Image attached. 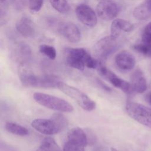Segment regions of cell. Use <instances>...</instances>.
<instances>
[{
  "instance_id": "cell-16",
  "label": "cell",
  "mask_w": 151,
  "mask_h": 151,
  "mask_svg": "<svg viewBox=\"0 0 151 151\" xmlns=\"http://www.w3.org/2000/svg\"><path fill=\"white\" fill-rule=\"evenodd\" d=\"M133 15L139 20H146L151 18V0H145L135 7Z\"/></svg>"
},
{
  "instance_id": "cell-13",
  "label": "cell",
  "mask_w": 151,
  "mask_h": 151,
  "mask_svg": "<svg viewBox=\"0 0 151 151\" xmlns=\"http://www.w3.org/2000/svg\"><path fill=\"white\" fill-rule=\"evenodd\" d=\"M67 141L83 147L88 144V137L85 132L79 127L72 128L67 134Z\"/></svg>"
},
{
  "instance_id": "cell-33",
  "label": "cell",
  "mask_w": 151,
  "mask_h": 151,
  "mask_svg": "<svg viewBox=\"0 0 151 151\" xmlns=\"http://www.w3.org/2000/svg\"><path fill=\"white\" fill-rule=\"evenodd\" d=\"M111 151H119V150H118L117 149L114 147H111Z\"/></svg>"
},
{
  "instance_id": "cell-21",
  "label": "cell",
  "mask_w": 151,
  "mask_h": 151,
  "mask_svg": "<svg viewBox=\"0 0 151 151\" xmlns=\"http://www.w3.org/2000/svg\"><path fill=\"white\" fill-rule=\"evenodd\" d=\"M5 127L8 132L15 135L25 136L29 134V131L26 127L14 122L6 123Z\"/></svg>"
},
{
  "instance_id": "cell-28",
  "label": "cell",
  "mask_w": 151,
  "mask_h": 151,
  "mask_svg": "<svg viewBox=\"0 0 151 151\" xmlns=\"http://www.w3.org/2000/svg\"><path fill=\"white\" fill-rule=\"evenodd\" d=\"M29 0H11L13 8L18 11H22L26 7Z\"/></svg>"
},
{
  "instance_id": "cell-4",
  "label": "cell",
  "mask_w": 151,
  "mask_h": 151,
  "mask_svg": "<svg viewBox=\"0 0 151 151\" xmlns=\"http://www.w3.org/2000/svg\"><path fill=\"white\" fill-rule=\"evenodd\" d=\"M125 109L131 118L151 128V108L137 103L129 101L126 103Z\"/></svg>"
},
{
  "instance_id": "cell-9",
  "label": "cell",
  "mask_w": 151,
  "mask_h": 151,
  "mask_svg": "<svg viewBox=\"0 0 151 151\" xmlns=\"http://www.w3.org/2000/svg\"><path fill=\"white\" fill-rule=\"evenodd\" d=\"M76 14L78 20L88 27H94L97 23L95 11L86 4H80L76 9Z\"/></svg>"
},
{
  "instance_id": "cell-11",
  "label": "cell",
  "mask_w": 151,
  "mask_h": 151,
  "mask_svg": "<svg viewBox=\"0 0 151 151\" xmlns=\"http://www.w3.org/2000/svg\"><path fill=\"white\" fill-rule=\"evenodd\" d=\"M114 61L117 67L123 71H129L133 69L136 64L135 57L126 50L119 52L116 55Z\"/></svg>"
},
{
  "instance_id": "cell-1",
  "label": "cell",
  "mask_w": 151,
  "mask_h": 151,
  "mask_svg": "<svg viewBox=\"0 0 151 151\" xmlns=\"http://www.w3.org/2000/svg\"><path fill=\"white\" fill-rule=\"evenodd\" d=\"M65 59L69 66L81 71L83 70L85 67L89 68H96L99 63L83 48H67Z\"/></svg>"
},
{
  "instance_id": "cell-3",
  "label": "cell",
  "mask_w": 151,
  "mask_h": 151,
  "mask_svg": "<svg viewBox=\"0 0 151 151\" xmlns=\"http://www.w3.org/2000/svg\"><path fill=\"white\" fill-rule=\"evenodd\" d=\"M57 88L67 96L73 99L83 110L91 111L96 109V102L86 93L76 87L60 81L57 84Z\"/></svg>"
},
{
  "instance_id": "cell-15",
  "label": "cell",
  "mask_w": 151,
  "mask_h": 151,
  "mask_svg": "<svg viewBox=\"0 0 151 151\" xmlns=\"http://www.w3.org/2000/svg\"><path fill=\"white\" fill-rule=\"evenodd\" d=\"M130 84L133 91L138 93H143L146 90V80L140 69L137 68L132 73Z\"/></svg>"
},
{
  "instance_id": "cell-22",
  "label": "cell",
  "mask_w": 151,
  "mask_h": 151,
  "mask_svg": "<svg viewBox=\"0 0 151 151\" xmlns=\"http://www.w3.org/2000/svg\"><path fill=\"white\" fill-rule=\"evenodd\" d=\"M50 3L55 10L61 14H67L70 9L67 0H50Z\"/></svg>"
},
{
  "instance_id": "cell-17",
  "label": "cell",
  "mask_w": 151,
  "mask_h": 151,
  "mask_svg": "<svg viewBox=\"0 0 151 151\" xmlns=\"http://www.w3.org/2000/svg\"><path fill=\"white\" fill-rule=\"evenodd\" d=\"M14 55L16 60L20 63L27 62L31 55L29 46L23 42L18 44L14 49Z\"/></svg>"
},
{
  "instance_id": "cell-27",
  "label": "cell",
  "mask_w": 151,
  "mask_h": 151,
  "mask_svg": "<svg viewBox=\"0 0 151 151\" xmlns=\"http://www.w3.org/2000/svg\"><path fill=\"white\" fill-rule=\"evenodd\" d=\"M44 0H29L28 5L31 11L38 12L42 8Z\"/></svg>"
},
{
  "instance_id": "cell-32",
  "label": "cell",
  "mask_w": 151,
  "mask_h": 151,
  "mask_svg": "<svg viewBox=\"0 0 151 151\" xmlns=\"http://www.w3.org/2000/svg\"><path fill=\"white\" fill-rule=\"evenodd\" d=\"M145 99L146 100V101L151 105V92L148 93L147 94H146V96H145Z\"/></svg>"
},
{
  "instance_id": "cell-34",
  "label": "cell",
  "mask_w": 151,
  "mask_h": 151,
  "mask_svg": "<svg viewBox=\"0 0 151 151\" xmlns=\"http://www.w3.org/2000/svg\"><path fill=\"white\" fill-rule=\"evenodd\" d=\"M6 0H0V2H1V4L2 3H4V2H5Z\"/></svg>"
},
{
  "instance_id": "cell-14",
  "label": "cell",
  "mask_w": 151,
  "mask_h": 151,
  "mask_svg": "<svg viewBox=\"0 0 151 151\" xmlns=\"http://www.w3.org/2000/svg\"><path fill=\"white\" fill-rule=\"evenodd\" d=\"M134 29L133 25L130 22L123 19H115L111 24L110 35L117 39L122 31L130 32Z\"/></svg>"
},
{
  "instance_id": "cell-26",
  "label": "cell",
  "mask_w": 151,
  "mask_h": 151,
  "mask_svg": "<svg viewBox=\"0 0 151 151\" xmlns=\"http://www.w3.org/2000/svg\"><path fill=\"white\" fill-rule=\"evenodd\" d=\"M142 42H151V22L147 24L143 29L142 35Z\"/></svg>"
},
{
  "instance_id": "cell-24",
  "label": "cell",
  "mask_w": 151,
  "mask_h": 151,
  "mask_svg": "<svg viewBox=\"0 0 151 151\" xmlns=\"http://www.w3.org/2000/svg\"><path fill=\"white\" fill-rule=\"evenodd\" d=\"M39 51L41 53H42L51 60H54L56 57V50L55 48L51 45L41 44L39 47Z\"/></svg>"
},
{
  "instance_id": "cell-30",
  "label": "cell",
  "mask_w": 151,
  "mask_h": 151,
  "mask_svg": "<svg viewBox=\"0 0 151 151\" xmlns=\"http://www.w3.org/2000/svg\"><path fill=\"white\" fill-rule=\"evenodd\" d=\"M0 151H18L15 146L9 145L2 140L0 143Z\"/></svg>"
},
{
  "instance_id": "cell-19",
  "label": "cell",
  "mask_w": 151,
  "mask_h": 151,
  "mask_svg": "<svg viewBox=\"0 0 151 151\" xmlns=\"http://www.w3.org/2000/svg\"><path fill=\"white\" fill-rule=\"evenodd\" d=\"M37 78L38 76L27 70H22L19 73L20 81L25 87H36Z\"/></svg>"
},
{
  "instance_id": "cell-6",
  "label": "cell",
  "mask_w": 151,
  "mask_h": 151,
  "mask_svg": "<svg viewBox=\"0 0 151 151\" xmlns=\"http://www.w3.org/2000/svg\"><path fill=\"white\" fill-rule=\"evenodd\" d=\"M99 74L107 80L113 86L120 89L124 93L130 94L133 91L131 84L117 76L114 73L107 68L102 63L99 62L97 66Z\"/></svg>"
},
{
  "instance_id": "cell-20",
  "label": "cell",
  "mask_w": 151,
  "mask_h": 151,
  "mask_svg": "<svg viewBox=\"0 0 151 151\" xmlns=\"http://www.w3.org/2000/svg\"><path fill=\"white\" fill-rule=\"evenodd\" d=\"M36 151H61L55 140L51 137H45Z\"/></svg>"
},
{
  "instance_id": "cell-29",
  "label": "cell",
  "mask_w": 151,
  "mask_h": 151,
  "mask_svg": "<svg viewBox=\"0 0 151 151\" xmlns=\"http://www.w3.org/2000/svg\"><path fill=\"white\" fill-rule=\"evenodd\" d=\"M63 151H84V148L67 140L64 143Z\"/></svg>"
},
{
  "instance_id": "cell-10",
  "label": "cell",
  "mask_w": 151,
  "mask_h": 151,
  "mask_svg": "<svg viewBox=\"0 0 151 151\" xmlns=\"http://www.w3.org/2000/svg\"><path fill=\"white\" fill-rule=\"evenodd\" d=\"M58 32L67 41L72 43H77L80 41L81 34L77 26L71 22H67L59 25Z\"/></svg>"
},
{
  "instance_id": "cell-25",
  "label": "cell",
  "mask_w": 151,
  "mask_h": 151,
  "mask_svg": "<svg viewBox=\"0 0 151 151\" xmlns=\"http://www.w3.org/2000/svg\"><path fill=\"white\" fill-rule=\"evenodd\" d=\"M51 118L56 122V123L61 129L62 131L67 127L68 125V121L66 117L61 113H55L52 115Z\"/></svg>"
},
{
  "instance_id": "cell-2",
  "label": "cell",
  "mask_w": 151,
  "mask_h": 151,
  "mask_svg": "<svg viewBox=\"0 0 151 151\" xmlns=\"http://www.w3.org/2000/svg\"><path fill=\"white\" fill-rule=\"evenodd\" d=\"M34 100L39 104L60 112L70 113L74 110L72 105L63 99L45 94L36 92L33 94Z\"/></svg>"
},
{
  "instance_id": "cell-18",
  "label": "cell",
  "mask_w": 151,
  "mask_h": 151,
  "mask_svg": "<svg viewBox=\"0 0 151 151\" xmlns=\"http://www.w3.org/2000/svg\"><path fill=\"white\" fill-rule=\"evenodd\" d=\"M60 79L55 76L51 74H44L38 76L36 87L48 88L57 87Z\"/></svg>"
},
{
  "instance_id": "cell-12",
  "label": "cell",
  "mask_w": 151,
  "mask_h": 151,
  "mask_svg": "<svg viewBox=\"0 0 151 151\" xmlns=\"http://www.w3.org/2000/svg\"><path fill=\"white\" fill-rule=\"evenodd\" d=\"M15 28L21 35L26 38H32L37 33L35 24L27 17L20 18L16 22Z\"/></svg>"
},
{
  "instance_id": "cell-23",
  "label": "cell",
  "mask_w": 151,
  "mask_h": 151,
  "mask_svg": "<svg viewBox=\"0 0 151 151\" xmlns=\"http://www.w3.org/2000/svg\"><path fill=\"white\" fill-rule=\"evenodd\" d=\"M133 48L137 52L147 56L151 57V42H143L135 44Z\"/></svg>"
},
{
  "instance_id": "cell-5",
  "label": "cell",
  "mask_w": 151,
  "mask_h": 151,
  "mask_svg": "<svg viewBox=\"0 0 151 151\" xmlns=\"http://www.w3.org/2000/svg\"><path fill=\"white\" fill-rule=\"evenodd\" d=\"M117 39L111 35L101 38L96 42L94 46V52L101 60H106L118 48Z\"/></svg>"
},
{
  "instance_id": "cell-31",
  "label": "cell",
  "mask_w": 151,
  "mask_h": 151,
  "mask_svg": "<svg viewBox=\"0 0 151 151\" xmlns=\"http://www.w3.org/2000/svg\"><path fill=\"white\" fill-rule=\"evenodd\" d=\"M97 83L99 84V85L103 90H104L105 91H107V92H110V91H111V88H110L109 86H108L106 83H104L102 80H101L97 78Z\"/></svg>"
},
{
  "instance_id": "cell-7",
  "label": "cell",
  "mask_w": 151,
  "mask_h": 151,
  "mask_svg": "<svg viewBox=\"0 0 151 151\" xmlns=\"http://www.w3.org/2000/svg\"><path fill=\"white\" fill-rule=\"evenodd\" d=\"M120 7L114 0H101L96 6L98 16L105 21L114 19L118 15Z\"/></svg>"
},
{
  "instance_id": "cell-8",
  "label": "cell",
  "mask_w": 151,
  "mask_h": 151,
  "mask_svg": "<svg viewBox=\"0 0 151 151\" xmlns=\"http://www.w3.org/2000/svg\"><path fill=\"white\" fill-rule=\"evenodd\" d=\"M31 126L38 132L46 135H53L62 131L59 125L51 118L34 119L31 122Z\"/></svg>"
}]
</instances>
